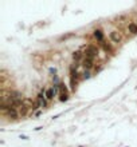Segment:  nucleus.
<instances>
[{
    "instance_id": "nucleus-16",
    "label": "nucleus",
    "mask_w": 137,
    "mask_h": 147,
    "mask_svg": "<svg viewBox=\"0 0 137 147\" xmlns=\"http://www.w3.org/2000/svg\"><path fill=\"white\" fill-rule=\"evenodd\" d=\"M20 138L22 139H28V137H26V135H20Z\"/></svg>"
},
{
    "instance_id": "nucleus-17",
    "label": "nucleus",
    "mask_w": 137,
    "mask_h": 147,
    "mask_svg": "<svg viewBox=\"0 0 137 147\" xmlns=\"http://www.w3.org/2000/svg\"><path fill=\"white\" fill-rule=\"evenodd\" d=\"M42 128H43V127H42V126H39V127H36V128H35V131H39V130H42Z\"/></svg>"
},
{
    "instance_id": "nucleus-18",
    "label": "nucleus",
    "mask_w": 137,
    "mask_h": 147,
    "mask_svg": "<svg viewBox=\"0 0 137 147\" xmlns=\"http://www.w3.org/2000/svg\"><path fill=\"white\" fill-rule=\"evenodd\" d=\"M78 147H83V146H78Z\"/></svg>"
},
{
    "instance_id": "nucleus-3",
    "label": "nucleus",
    "mask_w": 137,
    "mask_h": 147,
    "mask_svg": "<svg viewBox=\"0 0 137 147\" xmlns=\"http://www.w3.org/2000/svg\"><path fill=\"white\" fill-rule=\"evenodd\" d=\"M44 92H39L38 94V100H36V103H38V106L39 107H46L47 106V98H46V95H43Z\"/></svg>"
},
{
    "instance_id": "nucleus-12",
    "label": "nucleus",
    "mask_w": 137,
    "mask_h": 147,
    "mask_svg": "<svg viewBox=\"0 0 137 147\" xmlns=\"http://www.w3.org/2000/svg\"><path fill=\"white\" fill-rule=\"evenodd\" d=\"M19 115H22V116H26L27 115V108L23 106L22 108H20V111H19Z\"/></svg>"
},
{
    "instance_id": "nucleus-2",
    "label": "nucleus",
    "mask_w": 137,
    "mask_h": 147,
    "mask_svg": "<svg viewBox=\"0 0 137 147\" xmlns=\"http://www.w3.org/2000/svg\"><path fill=\"white\" fill-rule=\"evenodd\" d=\"M4 112H6V115H7L9 119H12V120H15V119L19 118V111H18L15 107H8Z\"/></svg>"
},
{
    "instance_id": "nucleus-6",
    "label": "nucleus",
    "mask_w": 137,
    "mask_h": 147,
    "mask_svg": "<svg viewBox=\"0 0 137 147\" xmlns=\"http://www.w3.org/2000/svg\"><path fill=\"white\" fill-rule=\"evenodd\" d=\"M93 36H94V39H96L97 42H99V43L104 42V32H102L101 30H96L94 33H93Z\"/></svg>"
},
{
    "instance_id": "nucleus-1",
    "label": "nucleus",
    "mask_w": 137,
    "mask_h": 147,
    "mask_svg": "<svg viewBox=\"0 0 137 147\" xmlns=\"http://www.w3.org/2000/svg\"><path fill=\"white\" fill-rule=\"evenodd\" d=\"M85 58H90V59H94V56H97L98 54V47L94 46V44H90V46L86 47L85 50Z\"/></svg>"
},
{
    "instance_id": "nucleus-15",
    "label": "nucleus",
    "mask_w": 137,
    "mask_h": 147,
    "mask_svg": "<svg viewBox=\"0 0 137 147\" xmlns=\"http://www.w3.org/2000/svg\"><path fill=\"white\" fill-rule=\"evenodd\" d=\"M50 74H56V68H54V67H51V68H50Z\"/></svg>"
},
{
    "instance_id": "nucleus-7",
    "label": "nucleus",
    "mask_w": 137,
    "mask_h": 147,
    "mask_svg": "<svg viewBox=\"0 0 137 147\" xmlns=\"http://www.w3.org/2000/svg\"><path fill=\"white\" fill-rule=\"evenodd\" d=\"M83 67H85V70H86V71L91 70V67H93V59H90V58H85V59H83Z\"/></svg>"
},
{
    "instance_id": "nucleus-11",
    "label": "nucleus",
    "mask_w": 137,
    "mask_h": 147,
    "mask_svg": "<svg viewBox=\"0 0 137 147\" xmlns=\"http://www.w3.org/2000/svg\"><path fill=\"white\" fill-rule=\"evenodd\" d=\"M101 44H102V48H104L105 51H112V46H110V44H108L105 42H102Z\"/></svg>"
},
{
    "instance_id": "nucleus-8",
    "label": "nucleus",
    "mask_w": 137,
    "mask_h": 147,
    "mask_svg": "<svg viewBox=\"0 0 137 147\" xmlns=\"http://www.w3.org/2000/svg\"><path fill=\"white\" fill-rule=\"evenodd\" d=\"M110 39H112V42H116V43H118V42H121V35L117 32V31H113V32H110Z\"/></svg>"
},
{
    "instance_id": "nucleus-14",
    "label": "nucleus",
    "mask_w": 137,
    "mask_h": 147,
    "mask_svg": "<svg viewBox=\"0 0 137 147\" xmlns=\"http://www.w3.org/2000/svg\"><path fill=\"white\" fill-rule=\"evenodd\" d=\"M89 78H90V72L85 70V74H83V79H85V80H86V79H89Z\"/></svg>"
},
{
    "instance_id": "nucleus-9",
    "label": "nucleus",
    "mask_w": 137,
    "mask_h": 147,
    "mask_svg": "<svg viewBox=\"0 0 137 147\" xmlns=\"http://www.w3.org/2000/svg\"><path fill=\"white\" fill-rule=\"evenodd\" d=\"M128 30H129L130 33H133V35H137V24H134V23L129 24V26H128Z\"/></svg>"
},
{
    "instance_id": "nucleus-10",
    "label": "nucleus",
    "mask_w": 137,
    "mask_h": 147,
    "mask_svg": "<svg viewBox=\"0 0 137 147\" xmlns=\"http://www.w3.org/2000/svg\"><path fill=\"white\" fill-rule=\"evenodd\" d=\"M59 90H61L62 94H67V87H66V84L62 83V82H61V84H59Z\"/></svg>"
},
{
    "instance_id": "nucleus-4",
    "label": "nucleus",
    "mask_w": 137,
    "mask_h": 147,
    "mask_svg": "<svg viewBox=\"0 0 137 147\" xmlns=\"http://www.w3.org/2000/svg\"><path fill=\"white\" fill-rule=\"evenodd\" d=\"M56 91H58V88H55V87H50V88L46 90L44 95H46V98H47V100H51L54 98V95L56 94Z\"/></svg>"
},
{
    "instance_id": "nucleus-13",
    "label": "nucleus",
    "mask_w": 137,
    "mask_h": 147,
    "mask_svg": "<svg viewBox=\"0 0 137 147\" xmlns=\"http://www.w3.org/2000/svg\"><path fill=\"white\" fill-rule=\"evenodd\" d=\"M67 99H68V95L67 94H61V96H59V100L61 102H67Z\"/></svg>"
},
{
    "instance_id": "nucleus-5",
    "label": "nucleus",
    "mask_w": 137,
    "mask_h": 147,
    "mask_svg": "<svg viewBox=\"0 0 137 147\" xmlns=\"http://www.w3.org/2000/svg\"><path fill=\"white\" fill-rule=\"evenodd\" d=\"M82 58H85V54L82 52V50H78V51L73 52V60L74 62H79Z\"/></svg>"
}]
</instances>
